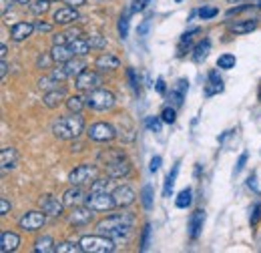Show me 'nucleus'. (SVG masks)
Instances as JSON below:
<instances>
[{
    "instance_id": "obj_1",
    "label": "nucleus",
    "mask_w": 261,
    "mask_h": 253,
    "mask_svg": "<svg viewBox=\"0 0 261 253\" xmlns=\"http://www.w3.org/2000/svg\"><path fill=\"white\" fill-rule=\"evenodd\" d=\"M133 225H135V217L130 213H117V215H111V217H107V219L98 223L97 231L111 237L117 243V241H127L129 239Z\"/></svg>"
},
{
    "instance_id": "obj_2",
    "label": "nucleus",
    "mask_w": 261,
    "mask_h": 253,
    "mask_svg": "<svg viewBox=\"0 0 261 253\" xmlns=\"http://www.w3.org/2000/svg\"><path fill=\"white\" fill-rule=\"evenodd\" d=\"M83 131H85V119L81 117V113H70V115L61 117V119H57V121L53 123V133H55V137L65 139V141L76 139Z\"/></svg>"
},
{
    "instance_id": "obj_3",
    "label": "nucleus",
    "mask_w": 261,
    "mask_h": 253,
    "mask_svg": "<svg viewBox=\"0 0 261 253\" xmlns=\"http://www.w3.org/2000/svg\"><path fill=\"white\" fill-rule=\"evenodd\" d=\"M81 247L85 253H111L115 251V241L102 233L98 235H85L81 239Z\"/></svg>"
},
{
    "instance_id": "obj_4",
    "label": "nucleus",
    "mask_w": 261,
    "mask_h": 253,
    "mask_svg": "<svg viewBox=\"0 0 261 253\" xmlns=\"http://www.w3.org/2000/svg\"><path fill=\"white\" fill-rule=\"evenodd\" d=\"M87 107H91L93 111H109L115 107V95L107 89H95V91H89L87 95Z\"/></svg>"
},
{
    "instance_id": "obj_5",
    "label": "nucleus",
    "mask_w": 261,
    "mask_h": 253,
    "mask_svg": "<svg viewBox=\"0 0 261 253\" xmlns=\"http://www.w3.org/2000/svg\"><path fill=\"white\" fill-rule=\"evenodd\" d=\"M85 203L93 209V211H111L115 205V199H113V193L109 191H91L85 199Z\"/></svg>"
},
{
    "instance_id": "obj_6",
    "label": "nucleus",
    "mask_w": 261,
    "mask_h": 253,
    "mask_svg": "<svg viewBox=\"0 0 261 253\" xmlns=\"http://www.w3.org/2000/svg\"><path fill=\"white\" fill-rule=\"evenodd\" d=\"M95 179H97V167H93V165H79L68 175V183L70 185H81V187L87 185V183H93Z\"/></svg>"
},
{
    "instance_id": "obj_7",
    "label": "nucleus",
    "mask_w": 261,
    "mask_h": 253,
    "mask_svg": "<svg viewBox=\"0 0 261 253\" xmlns=\"http://www.w3.org/2000/svg\"><path fill=\"white\" fill-rule=\"evenodd\" d=\"M87 135L93 141L107 143V141H113L117 137V129L113 125H109V123H93V125L87 129Z\"/></svg>"
},
{
    "instance_id": "obj_8",
    "label": "nucleus",
    "mask_w": 261,
    "mask_h": 253,
    "mask_svg": "<svg viewBox=\"0 0 261 253\" xmlns=\"http://www.w3.org/2000/svg\"><path fill=\"white\" fill-rule=\"evenodd\" d=\"M74 85H76L79 91H87L89 93V91H95V89H98L102 85V79H100V74L95 72V70H83L76 77Z\"/></svg>"
},
{
    "instance_id": "obj_9",
    "label": "nucleus",
    "mask_w": 261,
    "mask_h": 253,
    "mask_svg": "<svg viewBox=\"0 0 261 253\" xmlns=\"http://www.w3.org/2000/svg\"><path fill=\"white\" fill-rule=\"evenodd\" d=\"M46 221V213L44 211H29V213H24L22 217H20V229H24V231H36V229H40L42 225Z\"/></svg>"
},
{
    "instance_id": "obj_10",
    "label": "nucleus",
    "mask_w": 261,
    "mask_h": 253,
    "mask_svg": "<svg viewBox=\"0 0 261 253\" xmlns=\"http://www.w3.org/2000/svg\"><path fill=\"white\" fill-rule=\"evenodd\" d=\"M38 203H40V209H42L46 215H50V217H61V215H63L65 203L59 201L57 197H53V195H42Z\"/></svg>"
},
{
    "instance_id": "obj_11",
    "label": "nucleus",
    "mask_w": 261,
    "mask_h": 253,
    "mask_svg": "<svg viewBox=\"0 0 261 253\" xmlns=\"http://www.w3.org/2000/svg\"><path fill=\"white\" fill-rule=\"evenodd\" d=\"M113 199H115V205L117 207H129V205L135 203L137 195H135V191L130 189L129 185H119V187H115V191H113Z\"/></svg>"
},
{
    "instance_id": "obj_12",
    "label": "nucleus",
    "mask_w": 261,
    "mask_h": 253,
    "mask_svg": "<svg viewBox=\"0 0 261 253\" xmlns=\"http://www.w3.org/2000/svg\"><path fill=\"white\" fill-rule=\"evenodd\" d=\"M105 171L111 179H121V177H127L130 173V163L127 161V157H123L115 161V163H111V165H107Z\"/></svg>"
},
{
    "instance_id": "obj_13",
    "label": "nucleus",
    "mask_w": 261,
    "mask_h": 253,
    "mask_svg": "<svg viewBox=\"0 0 261 253\" xmlns=\"http://www.w3.org/2000/svg\"><path fill=\"white\" fill-rule=\"evenodd\" d=\"M55 24H72V22H76L79 18H81V14L76 12V8H72V6H65V8H59L57 12H55Z\"/></svg>"
},
{
    "instance_id": "obj_14",
    "label": "nucleus",
    "mask_w": 261,
    "mask_h": 253,
    "mask_svg": "<svg viewBox=\"0 0 261 253\" xmlns=\"http://www.w3.org/2000/svg\"><path fill=\"white\" fill-rule=\"evenodd\" d=\"M93 219V209L87 205V207H74L72 213H70V223L74 227H83L87 223H91Z\"/></svg>"
},
{
    "instance_id": "obj_15",
    "label": "nucleus",
    "mask_w": 261,
    "mask_h": 253,
    "mask_svg": "<svg viewBox=\"0 0 261 253\" xmlns=\"http://www.w3.org/2000/svg\"><path fill=\"white\" fill-rule=\"evenodd\" d=\"M34 31L36 29H34V24H31V22H16L10 29V36H12V40L20 42V40H27L29 36H33Z\"/></svg>"
},
{
    "instance_id": "obj_16",
    "label": "nucleus",
    "mask_w": 261,
    "mask_h": 253,
    "mask_svg": "<svg viewBox=\"0 0 261 253\" xmlns=\"http://www.w3.org/2000/svg\"><path fill=\"white\" fill-rule=\"evenodd\" d=\"M50 55H53V61H55V63H59V64L68 63V61L74 57V53L70 50V46H68V44H53Z\"/></svg>"
},
{
    "instance_id": "obj_17",
    "label": "nucleus",
    "mask_w": 261,
    "mask_h": 253,
    "mask_svg": "<svg viewBox=\"0 0 261 253\" xmlns=\"http://www.w3.org/2000/svg\"><path fill=\"white\" fill-rule=\"evenodd\" d=\"M18 245H20V237H18L16 233H12V231H4V233L0 235V249H2V253L14 251Z\"/></svg>"
},
{
    "instance_id": "obj_18",
    "label": "nucleus",
    "mask_w": 261,
    "mask_h": 253,
    "mask_svg": "<svg viewBox=\"0 0 261 253\" xmlns=\"http://www.w3.org/2000/svg\"><path fill=\"white\" fill-rule=\"evenodd\" d=\"M203 225H205V211L203 209H197L195 213L191 215V219H189V235H191V239L199 237Z\"/></svg>"
},
{
    "instance_id": "obj_19",
    "label": "nucleus",
    "mask_w": 261,
    "mask_h": 253,
    "mask_svg": "<svg viewBox=\"0 0 261 253\" xmlns=\"http://www.w3.org/2000/svg\"><path fill=\"white\" fill-rule=\"evenodd\" d=\"M95 66H97L98 70H115V68L121 66V61L115 55L105 53V55H100L97 61H95Z\"/></svg>"
},
{
    "instance_id": "obj_20",
    "label": "nucleus",
    "mask_w": 261,
    "mask_h": 253,
    "mask_svg": "<svg viewBox=\"0 0 261 253\" xmlns=\"http://www.w3.org/2000/svg\"><path fill=\"white\" fill-rule=\"evenodd\" d=\"M83 199H87L85 195H83V189H81V185H72L68 191H65V195H63V203L68 205V207H74V205H79Z\"/></svg>"
},
{
    "instance_id": "obj_21",
    "label": "nucleus",
    "mask_w": 261,
    "mask_h": 253,
    "mask_svg": "<svg viewBox=\"0 0 261 253\" xmlns=\"http://www.w3.org/2000/svg\"><path fill=\"white\" fill-rule=\"evenodd\" d=\"M0 163H2V169L8 171V169H14L16 163H18V155L12 147H4L2 153H0Z\"/></svg>"
},
{
    "instance_id": "obj_22",
    "label": "nucleus",
    "mask_w": 261,
    "mask_h": 253,
    "mask_svg": "<svg viewBox=\"0 0 261 253\" xmlns=\"http://www.w3.org/2000/svg\"><path fill=\"white\" fill-rule=\"evenodd\" d=\"M68 46H70V50L74 53V57H85V55H89L91 53V42H89V38H76V40H72V42H68Z\"/></svg>"
},
{
    "instance_id": "obj_23",
    "label": "nucleus",
    "mask_w": 261,
    "mask_h": 253,
    "mask_svg": "<svg viewBox=\"0 0 261 253\" xmlns=\"http://www.w3.org/2000/svg\"><path fill=\"white\" fill-rule=\"evenodd\" d=\"M85 68H87V63L83 59H70L68 63L63 64V70L66 72V77H79Z\"/></svg>"
},
{
    "instance_id": "obj_24",
    "label": "nucleus",
    "mask_w": 261,
    "mask_h": 253,
    "mask_svg": "<svg viewBox=\"0 0 261 253\" xmlns=\"http://www.w3.org/2000/svg\"><path fill=\"white\" fill-rule=\"evenodd\" d=\"M63 98H65V91L63 89H53V91H46V95H44V105L48 107V109H57L61 103H63Z\"/></svg>"
},
{
    "instance_id": "obj_25",
    "label": "nucleus",
    "mask_w": 261,
    "mask_h": 253,
    "mask_svg": "<svg viewBox=\"0 0 261 253\" xmlns=\"http://www.w3.org/2000/svg\"><path fill=\"white\" fill-rule=\"evenodd\" d=\"M221 91H223V81L219 79L217 70H211V72H209V85H207V89H205V95L211 96V95H215V93H221Z\"/></svg>"
},
{
    "instance_id": "obj_26",
    "label": "nucleus",
    "mask_w": 261,
    "mask_h": 253,
    "mask_svg": "<svg viewBox=\"0 0 261 253\" xmlns=\"http://www.w3.org/2000/svg\"><path fill=\"white\" fill-rule=\"evenodd\" d=\"M34 251H38V253L57 251V243H55V239H53L50 235H44V237L36 239V243H34Z\"/></svg>"
},
{
    "instance_id": "obj_27",
    "label": "nucleus",
    "mask_w": 261,
    "mask_h": 253,
    "mask_svg": "<svg viewBox=\"0 0 261 253\" xmlns=\"http://www.w3.org/2000/svg\"><path fill=\"white\" fill-rule=\"evenodd\" d=\"M123 157H125V153L121 149H107L98 155V163H102V167H107V165H111V163H115V161Z\"/></svg>"
},
{
    "instance_id": "obj_28",
    "label": "nucleus",
    "mask_w": 261,
    "mask_h": 253,
    "mask_svg": "<svg viewBox=\"0 0 261 253\" xmlns=\"http://www.w3.org/2000/svg\"><path fill=\"white\" fill-rule=\"evenodd\" d=\"M255 29H257V20L251 18V20H243V22L233 24V27H231V32H235V34H247V32L255 31Z\"/></svg>"
},
{
    "instance_id": "obj_29",
    "label": "nucleus",
    "mask_w": 261,
    "mask_h": 253,
    "mask_svg": "<svg viewBox=\"0 0 261 253\" xmlns=\"http://www.w3.org/2000/svg\"><path fill=\"white\" fill-rule=\"evenodd\" d=\"M187 81H179L177 83V89H173L171 91V100L177 105V107H181L183 105V96H185V91H187Z\"/></svg>"
},
{
    "instance_id": "obj_30",
    "label": "nucleus",
    "mask_w": 261,
    "mask_h": 253,
    "mask_svg": "<svg viewBox=\"0 0 261 253\" xmlns=\"http://www.w3.org/2000/svg\"><path fill=\"white\" fill-rule=\"evenodd\" d=\"M66 107H68L70 113H81V111L87 107V98H83V96H79V95L68 96V98H66Z\"/></svg>"
},
{
    "instance_id": "obj_31",
    "label": "nucleus",
    "mask_w": 261,
    "mask_h": 253,
    "mask_svg": "<svg viewBox=\"0 0 261 253\" xmlns=\"http://www.w3.org/2000/svg\"><path fill=\"white\" fill-rule=\"evenodd\" d=\"M177 173H179V163L173 167V171L167 175L165 179V187H163V197H171V191H173V185H175V179H177Z\"/></svg>"
},
{
    "instance_id": "obj_32",
    "label": "nucleus",
    "mask_w": 261,
    "mask_h": 253,
    "mask_svg": "<svg viewBox=\"0 0 261 253\" xmlns=\"http://www.w3.org/2000/svg\"><path fill=\"white\" fill-rule=\"evenodd\" d=\"M57 251L79 253V251H83V247H81V241H63V243H57Z\"/></svg>"
},
{
    "instance_id": "obj_33",
    "label": "nucleus",
    "mask_w": 261,
    "mask_h": 253,
    "mask_svg": "<svg viewBox=\"0 0 261 253\" xmlns=\"http://www.w3.org/2000/svg\"><path fill=\"white\" fill-rule=\"evenodd\" d=\"M191 201H193V193H191V189H183L181 193H179L175 205H177L179 209H187V207L191 205Z\"/></svg>"
},
{
    "instance_id": "obj_34",
    "label": "nucleus",
    "mask_w": 261,
    "mask_h": 253,
    "mask_svg": "<svg viewBox=\"0 0 261 253\" xmlns=\"http://www.w3.org/2000/svg\"><path fill=\"white\" fill-rule=\"evenodd\" d=\"M209 50H211V42H209L207 38H205V40H201V42L195 46V55H193V57H195V61H203V59L209 55Z\"/></svg>"
},
{
    "instance_id": "obj_35",
    "label": "nucleus",
    "mask_w": 261,
    "mask_h": 253,
    "mask_svg": "<svg viewBox=\"0 0 261 253\" xmlns=\"http://www.w3.org/2000/svg\"><path fill=\"white\" fill-rule=\"evenodd\" d=\"M141 201H143V207L145 209H151L153 207V187L151 185H145L141 191Z\"/></svg>"
},
{
    "instance_id": "obj_36",
    "label": "nucleus",
    "mask_w": 261,
    "mask_h": 253,
    "mask_svg": "<svg viewBox=\"0 0 261 253\" xmlns=\"http://www.w3.org/2000/svg\"><path fill=\"white\" fill-rule=\"evenodd\" d=\"M48 8H50V2H48V0H36L34 4H31V12L36 14V16L48 12Z\"/></svg>"
},
{
    "instance_id": "obj_37",
    "label": "nucleus",
    "mask_w": 261,
    "mask_h": 253,
    "mask_svg": "<svg viewBox=\"0 0 261 253\" xmlns=\"http://www.w3.org/2000/svg\"><path fill=\"white\" fill-rule=\"evenodd\" d=\"M59 85V81L50 74V77H44V79H40V83H38V87L42 89V91H53V89H59L57 87Z\"/></svg>"
},
{
    "instance_id": "obj_38",
    "label": "nucleus",
    "mask_w": 261,
    "mask_h": 253,
    "mask_svg": "<svg viewBox=\"0 0 261 253\" xmlns=\"http://www.w3.org/2000/svg\"><path fill=\"white\" fill-rule=\"evenodd\" d=\"M235 63H237V61H235V57H233V55H223V57H219L217 66L229 70V68H235Z\"/></svg>"
},
{
    "instance_id": "obj_39",
    "label": "nucleus",
    "mask_w": 261,
    "mask_h": 253,
    "mask_svg": "<svg viewBox=\"0 0 261 253\" xmlns=\"http://www.w3.org/2000/svg\"><path fill=\"white\" fill-rule=\"evenodd\" d=\"M161 117H149L147 121H145V125L149 131H153V133H161Z\"/></svg>"
},
{
    "instance_id": "obj_40",
    "label": "nucleus",
    "mask_w": 261,
    "mask_h": 253,
    "mask_svg": "<svg viewBox=\"0 0 261 253\" xmlns=\"http://www.w3.org/2000/svg\"><path fill=\"white\" fill-rule=\"evenodd\" d=\"M119 34H121V38H127V34H129V16H121V20H119Z\"/></svg>"
},
{
    "instance_id": "obj_41",
    "label": "nucleus",
    "mask_w": 261,
    "mask_h": 253,
    "mask_svg": "<svg viewBox=\"0 0 261 253\" xmlns=\"http://www.w3.org/2000/svg\"><path fill=\"white\" fill-rule=\"evenodd\" d=\"M161 119H163V123H175V109L165 107L161 111Z\"/></svg>"
},
{
    "instance_id": "obj_42",
    "label": "nucleus",
    "mask_w": 261,
    "mask_h": 253,
    "mask_svg": "<svg viewBox=\"0 0 261 253\" xmlns=\"http://www.w3.org/2000/svg\"><path fill=\"white\" fill-rule=\"evenodd\" d=\"M149 235H151V225H145V229H143V239H141V249H143V251L149 249Z\"/></svg>"
},
{
    "instance_id": "obj_43",
    "label": "nucleus",
    "mask_w": 261,
    "mask_h": 253,
    "mask_svg": "<svg viewBox=\"0 0 261 253\" xmlns=\"http://www.w3.org/2000/svg\"><path fill=\"white\" fill-rule=\"evenodd\" d=\"M217 8H201L199 10V16L203 18V20H209V18H213V16H217Z\"/></svg>"
},
{
    "instance_id": "obj_44",
    "label": "nucleus",
    "mask_w": 261,
    "mask_h": 253,
    "mask_svg": "<svg viewBox=\"0 0 261 253\" xmlns=\"http://www.w3.org/2000/svg\"><path fill=\"white\" fill-rule=\"evenodd\" d=\"M89 42H91V46H93V48H102V46H105V38H102L100 34L91 36V38H89Z\"/></svg>"
},
{
    "instance_id": "obj_45",
    "label": "nucleus",
    "mask_w": 261,
    "mask_h": 253,
    "mask_svg": "<svg viewBox=\"0 0 261 253\" xmlns=\"http://www.w3.org/2000/svg\"><path fill=\"white\" fill-rule=\"evenodd\" d=\"M70 40H68V36H66V32H59V34H55V38H53V44H68Z\"/></svg>"
},
{
    "instance_id": "obj_46",
    "label": "nucleus",
    "mask_w": 261,
    "mask_h": 253,
    "mask_svg": "<svg viewBox=\"0 0 261 253\" xmlns=\"http://www.w3.org/2000/svg\"><path fill=\"white\" fill-rule=\"evenodd\" d=\"M261 219V203H257L255 207H253V215H251V225H257Z\"/></svg>"
},
{
    "instance_id": "obj_47",
    "label": "nucleus",
    "mask_w": 261,
    "mask_h": 253,
    "mask_svg": "<svg viewBox=\"0 0 261 253\" xmlns=\"http://www.w3.org/2000/svg\"><path fill=\"white\" fill-rule=\"evenodd\" d=\"M8 211H10V203L6 197H2L0 199V215H8Z\"/></svg>"
},
{
    "instance_id": "obj_48",
    "label": "nucleus",
    "mask_w": 261,
    "mask_h": 253,
    "mask_svg": "<svg viewBox=\"0 0 261 253\" xmlns=\"http://www.w3.org/2000/svg\"><path fill=\"white\" fill-rule=\"evenodd\" d=\"M161 163H163V159L161 157H153L151 159V167H149V169H151L153 173H157V171L161 169Z\"/></svg>"
},
{
    "instance_id": "obj_49",
    "label": "nucleus",
    "mask_w": 261,
    "mask_h": 253,
    "mask_svg": "<svg viewBox=\"0 0 261 253\" xmlns=\"http://www.w3.org/2000/svg\"><path fill=\"white\" fill-rule=\"evenodd\" d=\"M245 163H247V153H241V157L237 161V167H235V173H241L243 167H245Z\"/></svg>"
},
{
    "instance_id": "obj_50",
    "label": "nucleus",
    "mask_w": 261,
    "mask_h": 253,
    "mask_svg": "<svg viewBox=\"0 0 261 253\" xmlns=\"http://www.w3.org/2000/svg\"><path fill=\"white\" fill-rule=\"evenodd\" d=\"M127 74H129V81L133 83V89H135V91H139V81H137V72H135L133 68H129V70H127Z\"/></svg>"
},
{
    "instance_id": "obj_51",
    "label": "nucleus",
    "mask_w": 261,
    "mask_h": 253,
    "mask_svg": "<svg viewBox=\"0 0 261 253\" xmlns=\"http://www.w3.org/2000/svg\"><path fill=\"white\" fill-rule=\"evenodd\" d=\"M34 29H36V31H40V32L53 31V27H50V24H46V22H36V24H34Z\"/></svg>"
},
{
    "instance_id": "obj_52",
    "label": "nucleus",
    "mask_w": 261,
    "mask_h": 253,
    "mask_svg": "<svg viewBox=\"0 0 261 253\" xmlns=\"http://www.w3.org/2000/svg\"><path fill=\"white\" fill-rule=\"evenodd\" d=\"M68 6H72V8H79V6H83L87 0H65Z\"/></svg>"
},
{
    "instance_id": "obj_53",
    "label": "nucleus",
    "mask_w": 261,
    "mask_h": 253,
    "mask_svg": "<svg viewBox=\"0 0 261 253\" xmlns=\"http://www.w3.org/2000/svg\"><path fill=\"white\" fill-rule=\"evenodd\" d=\"M6 72H8V64H6V59H2V64H0V74H2V79L6 77Z\"/></svg>"
},
{
    "instance_id": "obj_54",
    "label": "nucleus",
    "mask_w": 261,
    "mask_h": 253,
    "mask_svg": "<svg viewBox=\"0 0 261 253\" xmlns=\"http://www.w3.org/2000/svg\"><path fill=\"white\" fill-rule=\"evenodd\" d=\"M157 91H159V93H165V81L163 79H159V81H157Z\"/></svg>"
},
{
    "instance_id": "obj_55",
    "label": "nucleus",
    "mask_w": 261,
    "mask_h": 253,
    "mask_svg": "<svg viewBox=\"0 0 261 253\" xmlns=\"http://www.w3.org/2000/svg\"><path fill=\"white\" fill-rule=\"evenodd\" d=\"M6 53H8V48H6V44H2V46H0V57L6 59Z\"/></svg>"
},
{
    "instance_id": "obj_56",
    "label": "nucleus",
    "mask_w": 261,
    "mask_h": 253,
    "mask_svg": "<svg viewBox=\"0 0 261 253\" xmlns=\"http://www.w3.org/2000/svg\"><path fill=\"white\" fill-rule=\"evenodd\" d=\"M147 29H149V22H145V24L139 29V34H145V32H147Z\"/></svg>"
},
{
    "instance_id": "obj_57",
    "label": "nucleus",
    "mask_w": 261,
    "mask_h": 253,
    "mask_svg": "<svg viewBox=\"0 0 261 253\" xmlns=\"http://www.w3.org/2000/svg\"><path fill=\"white\" fill-rule=\"evenodd\" d=\"M12 2H16V4H31V0H12Z\"/></svg>"
},
{
    "instance_id": "obj_58",
    "label": "nucleus",
    "mask_w": 261,
    "mask_h": 253,
    "mask_svg": "<svg viewBox=\"0 0 261 253\" xmlns=\"http://www.w3.org/2000/svg\"><path fill=\"white\" fill-rule=\"evenodd\" d=\"M48 2H57V0H48Z\"/></svg>"
}]
</instances>
